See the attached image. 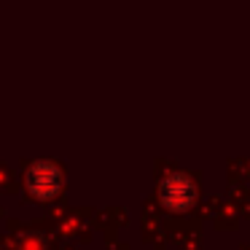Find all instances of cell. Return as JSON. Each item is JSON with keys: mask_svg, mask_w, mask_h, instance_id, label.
<instances>
[{"mask_svg": "<svg viewBox=\"0 0 250 250\" xmlns=\"http://www.w3.org/2000/svg\"><path fill=\"white\" fill-rule=\"evenodd\" d=\"M194 194H196V188L191 183V178H186V175H169L162 183V202L169 210H186V207H191Z\"/></svg>", "mask_w": 250, "mask_h": 250, "instance_id": "6da1fadb", "label": "cell"}, {"mask_svg": "<svg viewBox=\"0 0 250 250\" xmlns=\"http://www.w3.org/2000/svg\"><path fill=\"white\" fill-rule=\"evenodd\" d=\"M27 188L33 191L38 199H49L60 188V172L51 164H35L27 175Z\"/></svg>", "mask_w": 250, "mask_h": 250, "instance_id": "7a4b0ae2", "label": "cell"}]
</instances>
